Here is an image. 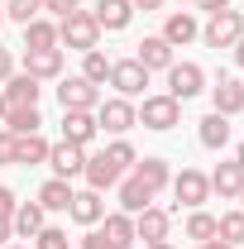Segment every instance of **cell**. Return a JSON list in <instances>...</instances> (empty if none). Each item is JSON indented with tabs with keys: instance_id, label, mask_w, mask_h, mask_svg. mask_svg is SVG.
<instances>
[{
	"instance_id": "cell-1",
	"label": "cell",
	"mask_w": 244,
	"mask_h": 249,
	"mask_svg": "<svg viewBox=\"0 0 244 249\" xmlns=\"http://www.w3.org/2000/svg\"><path fill=\"white\" fill-rule=\"evenodd\" d=\"M58 48H72V53L101 48V24L91 19V10H77V15L58 19Z\"/></svg>"
},
{
	"instance_id": "cell-2",
	"label": "cell",
	"mask_w": 244,
	"mask_h": 249,
	"mask_svg": "<svg viewBox=\"0 0 244 249\" xmlns=\"http://www.w3.org/2000/svg\"><path fill=\"white\" fill-rule=\"evenodd\" d=\"M168 187H173V196H177L173 211H182V206H187V211H201V206L211 201V178H206L201 168H182Z\"/></svg>"
},
{
	"instance_id": "cell-3",
	"label": "cell",
	"mask_w": 244,
	"mask_h": 249,
	"mask_svg": "<svg viewBox=\"0 0 244 249\" xmlns=\"http://www.w3.org/2000/svg\"><path fill=\"white\" fill-rule=\"evenodd\" d=\"M134 110H139V124L144 129H158V134H168L173 124H182V101H173L168 91L144 96V106H134Z\"/></svg>"
},
{
	"instance_id": "cell-4",
	"label": "cell",
	"mask_w": 244,
	"mask_h": 249,
	"mask_svg": "<svg viewBox=\"0 0 244 249\" xmlns=\"http://www.w3.org/2000/svg\"><path fill=\"white\" fill-rule=\"evenodd\" d=\"M240 38H244V15L240 10H220V15H211V19L201 24V43L215 48V53H220V48H235Z\"/></svg>"
},
{
	"instance_id": "cell-5",
	"label": "cell",
	"mask_w": 244,
	"mask_h": 249,
	"mask_svg": "<svg viewBox=\"0 0 244 249\" xmlns=\"http://www.w3.org/2000/svg\"><path fill=\"white\" fill-rule=\"evenodd\" d=\"M96 124H101L105 134L124 139V134L139 124V110H134V101H124V96H110V101H101V106H96Z\"/></svg>"
},
{
	"instance_id": "cell-6",
	"label": "cell",
	"mask_w": 244,
	"mask_h": 249,
	"mask_svg": "<svg viewBox=\"0 0 244 249\" xmlns=\"http://www.w3.org/2000/svg\"><path fill=\"white\" fill-rule=\"evenodd\" d=\"M206 91V72L196 62H173L168 67V96L173 101H192V96Z\"/></svg>"
},
{
	"instance_id": "cell-7",
	"label": "cell",
	"mask_w": 244,
	"mask_h": 249,
	"mask_svg": "<svg viewBox=\"0 0 244 249\" xmlns=\"http://www.w3.org/2000/svg\"><path fill=\"white\" fill-rule=\"evenodd\" d=\"M62 87H58V101H62V110H96L101 106V87H91L82 72L77 77H58Z\"/></svg>"
},
{
	"instance_id": "cell-8",
	"label": "cell",
	"mask_w": 244,
	"mask_h": 249,
	"mask_svg": "<svg viewBox=\"0 0 244 249\" xmlns=\"http://www.w3.org/2000/svg\"><path fill=\"white\" fill-rule=\"evenodd\" d=\"M110 87H115V96L134 101V96H144V87H149V72L134 58H120V62H110Z\"/></svg>"
},
{
	"instance_id": "cell-9",
	"label": "cell",
	"mask_w": 244,
	"mask_h": 249,
	"mask_svg": "<svg viewBox=\"0 0 244 249\" xmlns=\"http://www.w3.org/2000/svg\"><path fill=\"white\" fill-rule=\"evenodd\" d=\"M48 168H53V178H67V182H72V178L87 168V149L62 139V144H53V149H48Z\"/></svg>"
},
{
	"instance_id": "cell-10",
	"label": "cell",
	"mask_w": 244,
	"mask_h": 249,
	"mask_svg": "<svg viewBox=\"0 0 244 249\" xmlns=\"http://www.w3.org/2000/svg\"><path fill=\"white\" fill-rule=\"evenodd\" d=\"M192 38H201L196 15H192V10H173V15L163 19V43H168V48H187Z\"/></svg>"
},
{
	"instance_id": "cell-11",
	"label": "cell",
	"mask_w": 244,
	"mask_h": 249,
	"mask_svg": "<svg viewBox=\"0 0 244 249\" xmlns=\"http://www.w3.org/2000/svg\"><path fill=\"white\" fill-rule=\"evenodd\" d=\"M168 230H173V216H168L163 206H144V211L134 216V240H144V245L168 240Z\"/></svg>"
},
{
	"instance_id": "cell-12",
	"label": "cell",
	"mask_w": 244,
	"mask_h": 249,
	"mask_svg": "<svg viewBox=\"0 0 244 249\" xmlns=\"http://www.w3.org/2000/svg\"><path fill=\"white\" fill-rule=\"evenodd\" d=\"M211 106H215V115L235 120V115L244 110V82H235V77H225V72H220V82L211 87Z\"/></svg>"
},
{
	"instance_id": "cell-13",
	"label": "cell",
	"mask_w": 244,
	"mask_h": 249,
	"mask_svg": "<svg viewBox=\"0 0 244 249\" xmlns=\"http://www.w3.org/2000/svg\"><path fill=\"white\" fill-rule=\"evenodd\" d=\"M96 134H101V124H96V110H62V139L67 144H91Z\"/></svg>"
},
{
	"instance_id": "cell-14",
	"label": "cell",
	"mask_w": 244,
	"mask_h": 249,
	"mask_svg": "<svg viewBox=\"0 0 244 249\" xmlns=\"http://www.w3.org/2000/svg\"><path fill=\"white\" fill-rule=\"evenodd\" d=\"M24 72L34 82H58L62 77V48H34V53H24Z\"/></svg>"
},
{
	"instance_id": "cell-15",
	"label": "cell",
	"mask_w": 244,
	"mask_h": 249,
	"mask_svg": "<svg viewBox=\"0 0 244 249\" xmlns=\"http://www.w3.org/2000/svg\"><path fill=\"white\" fill-rule=\"evenodd\" d=\"M91 19L105 34H120V29H129V19H134V5H129V0H96Z\"/></svg>"
},
{
	"instance_id": "cell-16",
	"label": "cell",
	"mask_w": 244,
	"mask_h": 249,
	"mask_svg": "<svg viewBox=\"0 0 244 249\" xmlns=\"http://www.w3.org/2000/svg\"><path fill=\"white\" fill-rule=\"evenodd\" d=\"M67 216L77 220V225H101V216H105V201H101V192H91V187H82V192H72V206H67Z\"/></svg>"
},
{
	"instance_id": "cell-17",
	"label": "cell",
	"mask_w": 244,
	"mask_h": 249,
	"mask_svg": "<svg viewBox=\"0 0 244 249\" xmlns=\"http://www.w3.org/2000/svg\"><path fill=\"white\" fill-rule=\"evenodd\" d=\"M134 62H139V67H144V72H168V67H173V48H168V43H163V34H153V38H144V43H139V53H134Z\"/></svg>"
},
{
	"instance_id": "cell-18",
	"label": "cell",
	"mask_w": 244,
	"mask_h": 249,
	"mask_svg": "<svg viewBox=\"0 0 244 249\" xmlns=\"http://www.w3.org/2000/svg\"><path fill=\"white\" fill-rule=\"evenodd\" d=\"M10 225H15V235H19V240H34V235L48 225V211H43L38 201H19V206H15V216H10Z\"/></svg>"
},
{
	"instance_id": "cell-19",
	"label": "cell",
	"mask_w": 244,
	"mask_h": 249,
	"mask_svg": "<svg viewBox=\"0 0 244 249\" xmlns=\"http://www.w3.org/2000/svg\"><path fill=\"white\" fill-rule=\"evenodd\" d=\"M206 178H211V192L225 196V201H235V196L244 192V168H240V163H220V168L206 173Z\"/></svg>"
},
{
	"instance_id": "cell-20",
	"label": "cell",
	"mask_w": 244,
	"mask_h": 249,
	"mask_svg": "<svg viewBox=\"0 0 244 249\" xmlns=\"http://www.w3.org/2000/svg\"><path fill=\"white\" fill-rule=\"evenodd\" d=\"M115 187H120V211H124V216H139L144 206H153V192L139 182L134 173H129V178H120Z\"/></svg>"
},
{
	"instance_id": "cell-21",
	"label": "cell",
	"mask_w": 244,
	"mask_h": 249,
	"mask_svg": "<svg viewBox=\"0 0 244 249\" xmlns=\"http://www.w3.org/2000/svg\"><path fill=\"white\" fill-rule=\"evenodd\" d=\"M101 235H105L115 249H129V245H134V216H124V211H105V216H101Z\"/></svg>"
},
{
	"instance_id": "cell-22",
	"label": "cell",
	"mask_w": 244,
	"mask_h": 249,
	"mask_svg": "<svg viewBox=\"0 0 244 249\" xmlns=\"http://www.w3.org/2000/svg\"><path fill=\"white\" fill-rule=\"evenodd\" d=\"M0 91H5V106H38V91H43V87L34 82L29 72H15Z\"/></svg>"
},
{
	"instance_id": "cell-23",
	"label": "cell",
	"mask_w": 244,
	"mask_h": 249,
	"mask_svg": "<svg viewBox=\"0 0 244 249\" xmlns=\"http://www.w3.org/2000/svg\"><path fill=\"white\" fill-rule=\"evenodd\" d=\"M48 139L43 134H15V163L19 168H34V163H48Z\"/></svg>"
},
{
	"instance_id": "cell-24",
	"label": "cell",
	"mask_w": 244,
	"mask_h": 249,
	"mask_svg": "<svg viewBox=\"0 0 244 249\" xmlns=\"http://www.w3.org/2000/svg\"><path fill=\"white\" fill-rule=\"evenodd\" d=\"M134 178H139V182H144V187L153 192V196H158L163 187L173 182V168H168L163 158H139V163H134Z\"/></svg>"
},
{
	"instance_id": "cell-25",
	"label": "cell",
	"mask_w": 244,
	"mask_h": 249,
	"mask_svg": "<svg viewBox=\"0 0 244 249\" xmlns=\"http://www.w3.org/2000/svg\"><path fill=\"white\" fill-rule=\"evenodd\" d=\"M5 129L10 134H38V124H43V115H38V106H5Z\"/></svg>"
},
{
	"instance_id": "cell-26",
	"label": "cell",
	"mask_w": 244,
	"mask_h": 249,
	"mask_svg": "<svg viewBox=\"0 0 244 249\" xmlns=\"http://www.w3.org/2000/svg\"><path fill=\"white\" fill-rule=\"evenodd\" d=\"M38 206L43 211H67L72 206V182L67 178H48V182L38 187Z\"/></svg>"
},
{
	"instance_id": "cell-27",
	"label": "cell",
	"mask_w": 244,
	"mask_h": 249,
	"mask_svg": "<svg viewBox=\"0 0 244 249\" xmlns=\"http://www.w3.org/2000/svg\"><path fill=\"white\" fill-rule=\"evenodd\" d=\"M34 48H58V24L43 19V15L24 24V53H34Z\"/></svg>"
},
{
	"instance_id": "cell-28",
	"label": "cell",
	"mask_w": 244,
	"mask_h": 249,
	"mask_svg": "<svg viewBox=\"0 0 244 249\" xmlns=\"http://www.w3.org/2000/svg\"><path fill=\"white\" fill-rule=\"evenodd\" d=\"M82 178H87V187H91V192H105V187L120 182V173L105 163V154H96V158L87 154V168H82Z\"/></svg>"
},
{
	"instance_id": "cell-29",
	"label": "cell",
	"mask_w": 244,
	"mask_h": 249,
	"mask_svg": "<svg viewBox=\"0 0 244 249\" xmlns=\"http://www.w3.org/2000/svg\"><path fill=\"white\" fill-rule=\"evenodd\" d=\"M196 139H201V149H225V144H230V120L211 110V115L201 120V129H196Z\"/></svg>"
},
{
	"instance_id": "cell-30",
	"label": "cell",
	"mask_w": 244,
	"mask_h": 249,
	"mask_svg": "<svg viewBox=\"0 0 244 249\" xmlns=\"http://www.w3.org/2000/svg\"><path fill=\"white\" fill-rule=\"evenodd\" d=\"M82 77H87L91 87H105V82H110V58H105L101 48H91V53H82Z\"/></svg>"
},
{
	"instance_id": "cell-31",
	"label": "cell",
	"mask_w": 244,
	"mask_h": 249,
	"mask_svg": "<svg viewBox=\"0 0 244 249\" xmlns=\"http://www.w3.org/2000/svg\"><path fill=\"white\" fill-rule=\"evenodd\" d=\"M215 240H225V245H244V211H225V216H215Z\"/></svg>"
},
{
	"instance_id": "cell-32",
	"label": "cell",
	"mask_w": 244,
	"mask_h": 249,
	"mask_svg": "<svg viewBox=\"0 0 244 249\" xmlns=\"http://www.w3.org/2000/svg\"><path fill=\"white\" fill-rule=\"evenodd\" d=\"M105 163H110L115 173H129V168L139 163V154H134V144H129V139H115V144H105Z\"/></svg>"
},
{
	"instance_id": "cell-33",
	"label": "cell",
	"mask_w": 244,
	"mask_h": 249,
	"mask_svg": "<svg viewBox=\"0 0 244 249\" xmlns=\"http://www.w3.org/2000/svg\"><path fill=\"white\" fill-rule=\"evenodd\" d=\"M187 240H196V245L201 240H215V216L211 211H192L187 216Z\"/></svg>"
},
{
	"instance_id": "cell-34",
	"label": "cell",
	"mask_w": 244,
	"mask_h": 249,
	"mask_svg": "<svg viewBox=\"0 0 244 249\" xmlns=\"http://www.w3.org/2000/svg\"><path fill=\"white\" fill-rule=\"evenodd\" d=\"M43 15V0H5V19H15V24H29Z\"/></svg>"
},
{
	"instance_id": "cell-35",
	"label": "cell",
	"mask_w": 244,
	"mask_h": 249,
	"mask_svg": "<svg viewBox=\"0 0 244 249\" xmlns=\"http://www.w3.org/2000/svg\"><path fill=\"white\" fill-rule=\"evenodd\" d=\"M29 249H67V230H62V225H43V230L34 235Z\"/></svg>"
},
{
	"instance_id": "cell-36",
	"label": "cell",
	"mask_w": 244,
	"mask_h": 249,
	"mask_svg": "<svg viewBox=\"0 0 244 249\" xmlns=\"http://www.w3.org/2000/svg\"><path fill=\"white\" fill-rule=\"evenodd\" d=\"M43 10H48V15H58V19H67V15H77V10H82V0H43Z\"/></svg>"
},
{
	"instance_id": "cell-37",
	"label": "cell",
	"mask_w": 244,
	"mask_h": 249,
	"mask_svg": "<svg viewBox=\"0 0 244 249\" xmlns=\"http://www.w3.org/2000/svg\"><path fill=\"white\" fill-rule=\"evenodd\" d=\"M82 249H115V245H110V240L101 235V225H91V230L82 235Z\"/></svg>"
},
{
	"instance_id": "cell-38",
	"label": "cell",
	"mask_w": 244,
	"mask_h": 249,
	"mask_svg": "<svg viewBox=\"0 0 244 249\" xmlns=\"http://www.w3.org/2000/svg\"><path fill=\"white\" fill-rule=\"evenodd\" d=\"M10 163H15V134L0 129V168H10Z\"/></svg>"
},
{
	"instance_id": "cell-39",
	"label": "cell",
	"mask_w": 244,
	"mask_h": 249,
	"mask_svg": "<svg viewBox=\"0 0 244 249\" xmlns=\"http://www.w3.org/2000/svg\"><path fill=\"white\" fill-rule=\"evenodd\" d=\"M15 206H19V196L10 187H0V216H15Z\"/></svg>"
},
{
	"instance_id": "cell-40",
	"label": "cell",
	"mask_w": 244,
	"mask_h": 249,
	"mask_svg": "<svg viewBox=\"0 0 244 249\" xmlns=\"http://www.w3.org/2000/svg\"><path fill=\"white\" fill-rule=\"evenodd\" d=\"M15 77V58H10V48H0V87Z\"/></svg>"
},
{
	"instance_id": "cell-41",
	"label": "cell",
	"mask_w": 244,
	"mask_h": 249,
	"mask_svg": "<svg viewBox=\"0 0 244 249\" xmlns=\"http://www.w3.org/2000/svg\"><path fill=\"white\" fill-rule=\"evenodd\" d=\"M196 10H206V15H220V10H230V0H192Z\"/></svg>"
},
{
	"instance_id": "cell-42",
	"label": "cell",
	"mask_w": 244,
	"mask_h": 249,
	"mask_svg": "<svg viewBox=\"0 0 244 249\" xmlns=\"http://www.w3.org/2000/svg\"><path fill=\"white\" fill-rule=\"evenodd\" d=\"M5 240H15V225H10V216H0V245Z\"/></svg>"
},
{
	"instance_id": "cell-43",
	"label": "cell",
	"mask_w": 244,
	"mask_h": 249,
	"mask_svg": "<svg viewBox=\"0 0 244 249\" xmlns=\"http://www.w3.org/2000/svg\"><path fill=\"white\" fill-rule=\"evenodd\" d=\"M129 5H134V10H158L163 0H129Z\"/></svg>"
},
{
	"instance_id": "cell-44",
	"label": "cell",
	"mask_w": 244,
	"mask_h": 249,
	"mask_svg": "<svg viewBox=\"0 0 244 249\" xmlns=\"http://www.w3.org/2000/svg\"><path fill=\"white\" fill-rule=\"evenodd\" d=\"M201 249H235V245H225V240H201Z\"/></svg>"
},
{
	"instance_id": "cell-45",
	"label": "cell",
	"mask_w": 244,
	"mask_h": 249,
	"mask_svg": "<svg viewBox=\"0 0 244 249\" xmlns=\"http://www.w3.org/2000/svg\"><path fill=\"white\" fill-rule=\"evenodd\" d=\"M235 62H240V67H244V38H240V43H235Z\"/></svg>"
},
{
	"instance_id": "cell-46",
	"label": "cell",
	"mask_w": 244,
	"mask_h": 249,
	"mask_svg": "<svg viewBox=\"0 0 244 249\" xmlns=\"http://www.w3.org/2000/svg\"><path fill=\"white\" fill-rule=\"evenodd\" d=\"M235 163H240V168H244V139H240V149H235Z\"/></svg>"
},
{
	"instance_id": "cell-47",
	"label": "cell",
	"mask_w": 244,
	"mask_h": 249,
	"mask_svg": "<svg viewBox=\"0 0 244 249\" xmlns=\"http://www.w3.org/2000/svg\"><path fill=\"white\" fill-rule=\"evenodd\" d=\"M144 249H173V245H168V240H158V245H144Z\"/></svg>"
},
{
	"instance_id": "cell-48",
	"label": "cell",
	"mask_w": 244,
	"mask_h": 249,
	"mask_svg": "<svg viewBox=\"0 0 244 249\" xmlns=\"http://www.w3.org/2000/svg\"><path fill=\"white\" fill-rule=\"evenodd\" d=\"M0 120H5V91H0Z\"/></svg>"
},
{
	"instance_id": "cell-49",
	"label": "cell",
	"mask_w": 244,
	"mask_h": 249,
	"mask_svg": "<svg viewBox=\"0 0 244 249\" xmlns=\"http://www.w3.org/2000/svg\"><path fill=\"white\" fill-rule=\"evenodd\" d=\"M235 201H240V211H244V192H240V196H235Z\"/></svg>"
},
{
	"instance_id": "cell-50",
	"label": "cell",
	"mask_w": 244,
	"mask_h": 249,
	"mask_svg": "<svg viewBox=\"0 0 244 249\" xmlns=\"http://www.w3.org/2000/svg\"><path fill=\"white\" fill-rule=\"evenodd\" d=\"M5 249H29V245H5Z\"/></svg>"
},
{
	"instance_id": "cell-51",
	"label": "cell",
	"mask_w": 244,
	"mask_h": 249,
	"mask_svg": "<svg viewBox=\"0 0 244 249\" xmlns=\"http://www.w3.org/2000/svg\"><path fill=\"white\" fill-rule=\"evenodd\" d=\"M0 24H5V5H0Z\"/></svg>"
},
{
	"instance_id": "cell-52",
	"label": "cell",
	"mask_w": 244,
	"mask_h": 249,
	"mask_svg": "<svg viewBox=\"0 0 244 249\" xmlns=\"http://www.w3.org/2000/svg\"><path fill=\"white\" fill-rule=\"evenodd\" d=\"M0 5H5V0H0Z\"/></svg>"
}]
</instances>
